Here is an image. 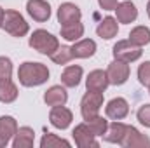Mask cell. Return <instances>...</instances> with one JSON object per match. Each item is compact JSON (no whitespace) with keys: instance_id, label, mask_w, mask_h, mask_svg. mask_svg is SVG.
Instances as JSON below:
<instances>
[{"instance_id":"cb8c5ba5","label":"cell","mask_w":150,"mask_h":148,"mask_svg":"<svg viewBox=\"0 0 150 148\" xmlns=\"http://www.w3.org/2000/svg\"><path fill=\"white\" fill-rule=\"evenodd\" d=\"M129 40L134 45H138V47H143V45L150 44V28H147V26H136V28H133L131 33H129Z\"/></svg>"},{"instance_id":"3957f363","label":"cell","mask_w":150,"mask_h":148,"mask_svg":"<svg viewBox=\"0 0 150 148\" xmlns=\"http://www.w3.org/2000/svg\"><path fill=\"white\" fill-rule=\"evenodd\" d=\"M2 28H5V32L9 35L18 37V38L25 37L28 33V30H30V26L25 21V18L18 11H12V9L5 11V14H4V26Z\"/></svg>"},{"instance_id":"4316f807","label":"cell","mask_w":150,"mask_h":148,"mask_svg":"<svg viewBox=\"0 0 150 148\" xmlns=\"http://www.w3.org/2000/svg\"><path fill=\"white\" fill-rule=\"evenodd\" d=\"M54 147H70V141L63 140V138H58L56 134H44V138L40 140V148H54Z\"/></svg>"},{"instance_id":"7a4b0ae2","label":"cell","mask_w":150,"mask_h":148,"mask_svg":"<svg viewBox=\"0 0 150 148\" xmlns=\"http://www.w3.org/2000/svg\"><path fill=\"white\" fill-rule=\"evenodd\" d=\"M30 47L35 49L40 54L51 56L59 47V42H58V38L54 37L52 33H49L47 30H35L32 33V37H30Z\"/></svg>"},{"instance_id":"d6a6232c","label":"cell","mask_w":150,"mask_h":148,"mask_svg":"<svg viewBox=\"0 0 150 148\" xmlns=\"http://www.w3.org/2000/svg\"><path fill=\"white\" fill-rule=\"evenodd\" d=\"M147 14H149V18H150V0H149V4H147Z\"/></svg>"},{"instance_id":"83f0119b","label":"cell","mask_w":150,"mask_h":148,"mask_svg":"<svg viewBox=\"0 0 150 148\" xmlns=\"http://www.w3.org/2000/svg\"><path fill=\"white\" fill-rule=\"evenodd\" d=\"M12 75V61L5 56H0V80L11 78Z\"/></svg>"},{"instance_id":"d4e9b609","label":"cell","mask_w":150,"mask_h":148,"mask_svg":"<svg viewBox=\"0 0 150 148\" xmlns=\"http://www.w3.org/2000/svg\"><path fill=\"white\" fill-rule=\"evenodd\" d=\"M51 59L56 63V65H67L74 59V52H72V47L68 45H59L52 54H51Z\"/></svg>"},{"instance_id":"4dcf8cb0","label":"cell","mask_w":150,"mask_h":148,"mask_svg":"<svg viewBox=\"0 0 150 148\" xmlns=\"http://www.w3.org/2000/svg\"><path fill=\"white\" fill-rule=\"evenodd\" d=\"M98 4H100V7L101 9H105V11H115V7H117V0H98Z\"/></svg>"},{"instance_id":"277c9868","label":"cell","mask_w":150,"mask_h":148,"mask_svg":"<svg viewBox=\"0 0 150 148\" xmlns=\"http://www.w3.org/2000/svg\"><path fill=\"white\" fill-rule=\"evenodd\" d=\"M103 106V92H96V91H87L80 101V113L84 120H89L93 117H96Z\"/></svg>"},{"instance_id":"e0dca14e","label":"cell","mask_w":150,"mask_h":148,"mask_svg":"<svg viewBox=\"0 0 150 148\" xmlns=\"http://www.w3.org/2000/svg\"><path fill=\"white\" fill-rule=\"evenodd\" d=\"M68 99V94L65 91V87L61 85H52L45 91L44 94V101L49 105V106H59V105H65Z\"/></svg>"},{"instance_id":"484cf974","label":"cell","mask_w":150,"mask_h":148,"mask_svg":"<svg viewBox=\"0 0 150 148\" xmlns=\"http://www.w3.org/2000/svg\"><path fill=\"white\" fill-rule=\"evenodd\" d=\"M86 124H87L89 129L94 132V136H103V134L107 132V129H108V120L103 118V117H100V115H96V117L86 120Z\"/></svg>"},{"instance_id":"ba28073f","label":"cell","mask_w":150,"mask_h":148,"mask_svg":"<svg viewBox=\"0 0 150 148\" xmlns=\"http://www.w3.org/2000/svg\"><path fill=\"white\" fill-rule=\"evenodd\" d=\"M49 120H51V124H52L54 127H58V129H67V127L72 124L74 115H72V111L68 110L65 105H59V106H52V110L49 113Z\"/></svg>"},{"instance_id":"ac0fdd59","label":"cell","mask_w":150,"mask_h":148,"mask_svg":"<svg viewBox=\"0 0 150 148\" xmlns=\"http://www.w3.org/2000/svg\"><path fill=\"white\" fill-rule=\"evenodd\" d=\"M72 52H74V58H80V59L91 58L96 52V42L91 40V38L77 40L74 45H72Z\"/></svg>"},{"instance_id":"4fadbf2b","label":"cell","mask_w":150,"mask_h":148,"mask_svg":"<svg viewBox=\"0 0 150 148\" xmlns=\"http://www.w3.org/2000/svg\"><path fill=\"white\" fill-rule=\"evenodd\" d=\"M110 85L108 75L103 70H93L86 78V87L87 91H96V92H103L107 87Z\"/></svg>"},{"instance_id":"f1b7e54d","label":"cell","mask_w":150,"mask_h":148,"mask_svg":"<svg viewBox=\"0 0 150 148\" xmlns=\"http://www.w3.org/2000/svg\"><path fill=\"white\" fill-rule=\"evenodd\" d=\"M138 80L143 84V85H150V61H145L143 65H140L138 68Z\"/></svg>"},{"instance_id":"d6986e66","label":"cell","mask_w":150,"mask_h":148,"mask_svg":"<svg viewBox=\"0 0 150 148\" xmlns=\"http://www.w3.org/2000/svg\"><path fill=\"white\" fill-rule=\"evenodd\" d=\"M117 32H119V25H117V19L112 18V16H107L105 19H101V23H100L98 28H96L98 37L105 38V40L113 38L117 35Z\"/></svg>"},{"instance_id":"f546056e","label":"cell","mask_w":150,"mask_h":148,"mask_svg":"<svg viewBox=\"0 0 150 148\" xmlns=\"http://www.w3.org/2000/svg\"><path fill=\"white\" fill-rule=\"evenodd\" d=\"M136 117H138V120H140L142 125L150 127V105H143V106H140V110H138V113H136Z\"/></svg>"},{"instance_id":"6da1fadb","label":"cell","mask_w":150,"mask_h":148,"mask_svg":"<svg viewBox=\"0 0 150 148\" xmlns=\"http://www.w3.org/2000/svg\"><path fill=\"white\" fill-rule=\"evenodd\" d=\"M18 78H19L21 85H25V87H37V85H42L44 82H47L49 68L45 65H42V63L26 61V63H23L19 66Z\"/></svg>"},{"instance_id":"52a82bcc","label":"cell","mask_w":150,"mask_h":148,"mask_svg":"<svg viewBox=\"0 0 150 148\" xmlns=\"http://www.w3.org/2000/svg\"><path fill=\"white\" fill-rule=\"evenodd\" d=\"M107 75H108L110 84H113V85H122L129 78V63H124V61L115 59V61H112L108 65Z\"/></svg>"},{"instance_id":"9c48e42d","label":"cell","mask_w":150,"mask_h":148,"mask_svg":"<svg viewBox=\"0 0 150 148\" xmlns=\"http://www.w3.org/2000/svg\"><path fill=\"white\" fill-rule=\"evenodd\" d=\"M26 11L38 23H44L51 18V5L45 0H28L26 2Z\"/></svg>"},{"instance_id":"603a6c76","label":"cell","mask_w":150,"mask_h":148,"mask_svg":"<svg viewBox=\"0 0 150 148\" xmlns=\"http://www.w3.org/2000/svg\"><path fill=\"white\" fill-rule=\"evenodd\" d=\"M82 35H84V25H82L80 21L70 23V25H63V26H61V37L65 38V40L77 42Z\"/></svg>"},{"instance_id":"7402d4cb","label":"cell","mask_w":150,"mask_h":148,"mask_svg":"<svg viewBox=\"0 0 150 148\" xmlns=\"http://www.w3.org/2000/svg\"><path fill=\"white\" fill-rule=\"evenodd\" d=\"M18 99V87L11 78L0 80V101L2 103H12Z\"/></svg>"},{"instance_id":"9a60e30c","label":"cell","mask_w":150,"mask_h":148,"mask_svg":"<svg viewBox=\"0 0 150 148\" xmlns=\"http://www.w3.org/2000/svg\"><path fill=\"white\" fill-rule=\"evenodd\" d=\"M115 12H117V21L119 23H124V25H129L133 23L136 18H138V9L134 4L131 2H122V4H117L115 7Z\"/></svg>"},{"instance_id":"44dd1931","label":"cell","mask_w":150,"mask_h":148,"mask_svg":"<svg viewBox=\"0 0 150 148\" xmlns=\"http://www.w3.org/2000/svg\"><path fill=\"white\" fill-rule=\"evenodd\" d=\"M82 68L79 66V65H70V66H67L65 70H63V73H61V82H63V85H67V87H77L79 84H80V78H82Z\"/></svg>"},{"instance_id":"8fae6325","label":"cell","mask_w":150,"mask_h":148,"mask_svg":"<svg viewBox=\"0 0 150 148\" xmlns=\"http://www.w3.org/2000/svg\"><path fill=\"white\" fill-rule=\"evenodd\" d=\"M120 147L126 148H140V147H150V140L142 134L136 127L133 125H127V131H126V136L124 140L120 141Z\"/></svg>"},{"instance_id":"1f68e13d","label":"cell","mask_w":150,"mask_h":148,"mask_svg":"<svg viewBox=\"0 0 150 148\" xmlns=\"http://www.w3.org/2000/svg\"><path fill=\"white\" fill-rule=\"evenodd\" d=\"M4 14H5V11H4V9L0 7V28L4 26Z\"/></svg>"},{"instance_id":"5b68a950","label":"cell","mask_w":150,"mask_h":148,"mask_svg":"<svg viewBox=\"0 0 150 148\" xmlns=\"http://www.w3.org/2000/svg\"><path fill=\"white\" fill-rule=\"evenodd\" d=\"M142 54H143L142 47L134 45L131 40H119L113 45V58L119 61H124V63H133V61L140 59Z\"/></svg>"},{"instance_id":"8992f818","label":"cell","mask_w":150,"mask_h":148,"mask_svg":"<svg viewBox=\"0 0 150 148\" xmlns=\"http://www.w3.org/2000/svg\"><path fill=\"white\" fill-rule=\"evenodd\" d=\"M72 136H74L75 140V145L79 148H96L100 147V143L96 141V136H94V132L89 129V125L84 122V124H79L77 127L74 129V132H72Z\"/></svg>"},{"instance_id":"ffe728a7","label":"cell","mask_w":150,"mask_h":148,"mask_svg":"<svg viewBox=\"0 0 150 148\" xmlns=\"http://www.w3.org/2000/svg\"><path fill=\"white\" fill-rule=\"evenodd\" d=\"M126 131H127V125L115 120V122H112V124L108 125V129H107V132L103 134V138H105V141H108V143H117V145H120V141H122L124 136H126Z\"/></svg>"},{"instance_id":"2e32d148","label":"cell","mask_w":150,"mask_h":148,"mask_svg":"<svg viewBox=\"0 0 150 148\" xmlns=\"http://www.w3.org/2000/svg\"><path fill=\"white\" fill-rule=\"evenodd\" d=\"M35 143V131L32 127H19L18 132L14 134L12 147L14 148H30Z\"/></svg>"},{"instance_id":"836d02e7","label":"cell","mask_w":150,"mask_h":148,"mask_svg":"<svg viewBox=\"0 0 150 148\" xmlns=\"http://www.w3.org/2000/svg\"><path fill=\"white\" fill-rule=\"evenodd\" d=\"M149 89H150V85H149Z\"/></svg>"},{"instance_id":"30bf717a","label":"cell","mask_w":150,"mask_h":148,"mask_svg":"<svg viewBox=\"0 0 150 148\" xmlns=\"http://www.w3.org/2000/svg\"><path fill=\"white\" fill-rule=\"evenodd\" d=\"M18 132V122L14 117L4 115L0 117V148L7 147L9 141L14 138V134Z\"/></svg>"},{"instance_id":"7c38bea8","label":"cell","mask_w":150,"mask_h":148,"mask_svg":"<svg viewBox=\"0 0 150 148\" xmlns=\"http://www.w3.org/2000/svg\"><path fill=\"white\" fill-rule=\"evenodd\" d=\"M80 18H82L80 9L72 2H65L58 9V21L61 23V26L70 25V23H77V21H80Z\"/></svg>"},{"instance_id":"5bb4252c","label":"cell","mask_w":150,"mask_h":148,"mask_svg":"<svg viewBox=\"0 0 150 148\" xmlns=\"http://www.w3.org/2000/svg\"><path fill=\"white\" fill-rule=\"evenodd\" d=\"M105 111H107V117H108V118L122 120V118L127 117V113H129V103H127L124 98H113V99L108 101Z\"/></svg>"}]
</instances>
